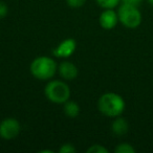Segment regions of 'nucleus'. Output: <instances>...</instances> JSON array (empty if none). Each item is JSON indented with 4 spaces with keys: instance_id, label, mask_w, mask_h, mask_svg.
<instances>
[{
    "instance_id": "f257e3e1",
    "label": "nucleus",
    "mask_w": 153,
    "mask_h": 153,
    "mask_svg": "<svg viewBox=\"0 0 153 153\" xmlns=\"http://www.w3.org/2000/svg\"><path fill=\"white\" fill-rule=\"evenodd\" d=\"M98 108L106 117H117L125 110V101L115 92H106L99 99Z\"/></svg>"
},
{
    "instance_id": "f03ea898",
    "label": "nucleus",
    "mask_w": 153,
    "mask_h": 153,
    "mask_svg": "<svg viewBox=\"0 0 153 153\" xmlns=\"http://www.w3.org/2000/svg\"><path fill=\"white\" fill-rule=\"evenodd\" d=\"M30 74L38 80H49L56 74L58 65L53 59L46 56L38 57L30 64Z\"/></svg>"
},
{
    "instance_id": "7ed1b4c3",
    "label": "nucleus",
    "mask_w": 153,
    "mask_h": 153,
    "mask_svg": "<svg viewBox=\"0 0 153 153\" xmlns=\"http://www.w3.org/2000/svg\"><path fill=\"white\" fill-rule=\"evenodd\" d=\"M44 94L51 102L56 104H64L66 101L69 100L70 89L65 82L53 80L45 86Z\"/></svg>"
},
{
    "instance_id": "20e7f679",
    "label": "nucleus",
    "mask_w": 153,
    "mask_h": 153,
    "mask_svg": "<svg viewBox=\"0 0 153 153\" xmlns=\"http://www.w3.org/2000/svg\"><path fill=\"white\" fill-rule=\"evenodd\" d=\"M119 21L127 28H136L142 23V14L137 7L122 3L117 11Z\"/></svg>"
},
{
    "instance_id": "39448f33",
    "label": "nucleus",
    "mask_w": 153,
    "mask_h": 153,
    "mask_svg": "<svg viewBox=\"0 0 153 153\" xmlns=\"http://www.w3.org/2000/svg\"><path fill=\"white\" fill-rule=\"evenodd\" d=\"M20 129L21 126L18 120L14 117H7L2 120L0 123V136L7 140H14L20 133Z\"/></svg>"
},
{
    "instance_id": "423d86ee",
    "label": "nucleus",
    "mask_w": 153,
    "mask_h": 153,
    "mask_svg": "<svg viewBox=\"0 0 153 153\" xmlns=\"http://www.w3.org/2000/svg\"><path fill=\"white\" fill-rule=\"evenodd\" d=\"M76 48V42L74 39L68 38L63 40L55 49H53V53L55 57L57 58H68L72 56Z\"/></svg>"
},
{
    "instance_id": "0eeeda50",
    "label": "nucleus",
    "mask_w": 153,
    "mask_h": 153,
    "mask_svg": "<svg viewBox=\"0 0 153 153\" xmlns=\"http://www.w3.org/2000/svg\"><path fill=\"white\" fill-rule=\"evenodd\" d=\"M99 22L104 30H112L119 22V16L117 12L113 11V9H106L100 15Z\"/></svg>"
},
{
    "instance_id": "6e6552de",
    "label": "nucleus",
    "mask_w": 153,
    "mask_h": 153,
    "mask_svg": "<svg viewBox=\"0 0 153 153\" xmlns=\"http://www.w3.org/2000/svg\"><path fill=\"white\" fill-rule=\"evenodd\" d=\"M58 71H59L60 76L64 80H67V81L76 79V76H78V68L74 63H71L69 61L62 62L59 65V67H58Z\"/></svg>"
},
{
    "instance_id": "1a4fd4ad",
    "label": "nucleus",
    "mask_w": 153,
    "mask_h": 153,
    "mask_svg": "<svg viewBox=\"0 0 153 153\" xmlns=\"http://www.w3.org/2000/svg\"><path fill=\"white\" fill-rule=\"evenodd\" d=\"M111 130L112 132L117 136H123L129 130V124L126 121L124 117H117L115 120L112 122V125H111Z\"/></svg>"
},
{
    "instance_id": "9d476101",
    "label": "nucleus",
    "mask_w": 153,
    "mask_h": 153,
    "mask_svg": "<svg viewBox=\"0 0 153 153\" xmlns=\"http://www.w3.org/2000/svg\"><path fill=\"white\" fill-rule=\"evenodd\" d=\"M63 110L67 117H76L79 115L80 113V106L78 105V103L74 102V101H66L64 103Z\"/></svg>"
},
{
    "instance_id": "9b49d317",
    "label": "nucleus",
    "mask_w": 153,
    "mask_h": 153,
    "mask_svg": "<svg viewBox=\"0 0 153 153\" xmlns=\"http://www.w3.org/2000/svg\"><path fill=\"white\" fill-rule=\"evenodd\" d=\"M97 4L102 9H114L120 4L121 0H96Z\"/></svg>"
},
{
    "instance_id": "f8f14e48",
    "label": "nucleus",
    "mask_w": 153,
    "mask_h": 153,
    "mask_svg": "<svg viewBox=\"0 0 153 153\" xmlns=\"http://www.w3.org/2000/svg\"><path fill=\"white\" fill-rule=\"evenodd\" d=\"M115 153H134L135 149L128 143H122V144L117 145L114 149Z\"/></svg>"
},
{
    "instance_id": "ddd939ff",
    "label": "nucleus",
    "mask_w": 153,
    "mask_h": 153,
    "mask_svg": "<svg viewBox=\"0 0 153 153\" xmlns=\"http://www.w3.org/2000/svg\"><path fill=\"white\" fill-rule=\"evenodd\" d=\"M87 153H108V149H106L102 145H92L87 149Z\"/></svg>"
},
{
    "instance_id": "4468645a",
    "label": "nucleus",
    "mask_w": 153,
    "mask_h": 153,
    "mask_svg": "<svg viewBox=\"0 0 153 153\" xmlns=\"http://www.w3.org/2000/svg\"><path fill=\"white\" fill-rule=\"evenodd\" d=\"M76 151V149L72 146L71 144H64L62 145V147L60 148L59 152L60 153H74Z\"/></svg>"
},
{
    "instance_id": "2eb2a0df",
    "label": "nucleus",
    "mask_w": 153,
    "mask_h": 153,
    "mask_svg": "<svg viewBox=\"0 0 153 153\" xmlns=\"http://www.w3.org/2000/svg\"><path fill=\"white\" fill-rule=\"evenodd\" d=\"M68 5L71 7H81L85 4L86 0H66Z\"/></svg>"
},
{
    "instance_id": "dca6fc26",
    "label": "nucleus",
    "mask_w": 153,
    "mask_h": 153,
    "mask_svg": "<svg viewBox=\"0 0 153 153\" xmlns=\"http://www.w3.org/2000/svg\"><path fill=\"white\" fill-rule=\"evenodd\" d=\"M9 13V7L3 1H0V19H3Z\"/></svg>"
},
{
    "instance_id": "f3484780",
    "label": "nucleus",
    "mask_w": 153,
    "mask_h": 153,
    "mask_svg": "<svg viewBox=\"0 0 153 153\" xmlns=\"http://www.w3.org/2000/svg\"><path fill=\"white\" fill-rule=\"evenodd\" d=\"M122 3H127V4H131V5H135L138 7L140 3L143 2V0H121Z\"/></svg>"
},
{
    "instance_id": "a211bd4d",
    "label": "nucleus",
    "mask_w": 153,
    "mask_h": 153,
    "mask_svg": "<svg viewBox=\"0 0 153 153\" xmlns=\"http://www.w3.org/2000/svg\"><path fill=\"white\" fill-rule=\"evenodd\" d=\"M148 2L150 3V4H151V5H152V7H153V0H148Z\"/></svg>"
}]
</instances>
